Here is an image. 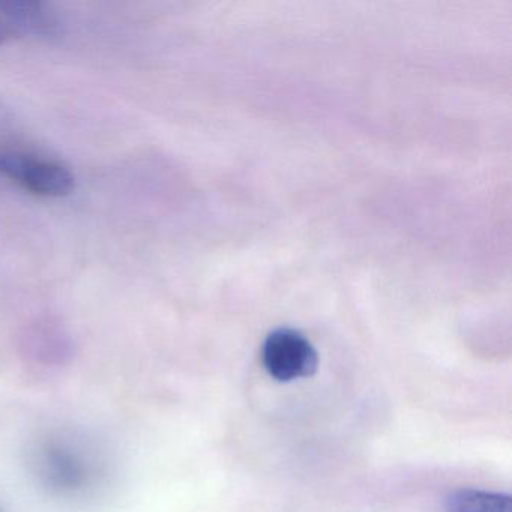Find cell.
Here are the masks:
<instances>
[{"label": "cell", "instance_id": "obj_2", "mask_svg": "<svg viewBox=\"0 0 512 512\" xmlns=\"http://www.w3.org/2000/svg\"><path fill=\"white\" fill-rule=\"evenodd\" d=\"M0 176L47 199L70 196L76 187V178L64 164L26 152H0Z\"/></svg>", "mask_w": 512, "mask_h": 512}, {"label": "cell", "instance_id": "obj_5", "mask_svg": "<svg viewBox=\"0 0 512 512\" xmlns=\"http://www.w3.org/2000/svg\"><path fill=\"white\" fill-rule=\"evenodd\" d=\"M448 512H512L508 494L463 488L454 491L446 500Z\"/></svg>", "mask_w": 512, "mask_h": 512}, {"label": "cell", "instance_id": "obj_1", "mask_svg": "<svg viewBox=\"0 0 512 512\" xmlns=\"http://www.w3.org/2000/svg\"><path fill=\"white\" fill-rule=\"evenodd\" d=\"M32 467L44 487L65 497L91 493L106 475L100 449L79 434L52 433L32 451Z\"/></svg>", "mask_w": 512, "mask_h": 512}, {"label": "cell", "instance_id": "obj_4", "mask_svg": "<svg viewBox=\"0 0 512 512\" xmlns=\"http://www.w3.org/2000/svg\"><path fill=\"white\" fill-rule=\"evenodd\" d=\"M61 22L49 5L29 0L0 2V47L17 38H53Z\"/></svg>", "mask_w": 512, "mask_h": 512}, {"label": "cell", "instance_id": "obj_3", "mask_svg": "<svg viewBox=\"0 0 512 512\" xmlns=\"http://www.w3.org/2000/svg\"><path fill=\"white\" fill-rule=\"evenodd\" d=\"M262 361L269 376L283 383L314 376L319 367L313 344L292 328L275 329L266 337Z\"/></svg>", "mask_w": 512, "mask_h": 512}]
</instances>
